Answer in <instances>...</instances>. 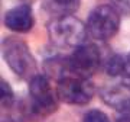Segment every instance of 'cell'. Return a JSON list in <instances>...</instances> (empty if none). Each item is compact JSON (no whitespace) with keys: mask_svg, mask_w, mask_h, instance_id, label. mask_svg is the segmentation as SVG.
<instances>
[{"mask_svg":"<svg viewBox=\"0 0 130 122\" xmlns=\"http://www.w3.org/2000/svg\"><path fill=\"white\" fill-rule=\"evenodd\" d=\"M87 25L72 15L58 16L48 25L51 41L61 48H77L84 44L87 36Z\"/></svg>","mask_w":130,"mask_h":122,"instance_id":"6da1fadb","label":"cell"},{"mask_svg":"<svg viewBox=\"0 0 130 122\" xmlns=\"http://www.w3.org/2000/svg\"><path fill=\"white\" fill-rule=\"evenodd\" d=\"M2 54L7 66L22 79H33L36 73V63L28 45L18 38H6L2 42Z\"/></svg>","mask_w":130,"mask_h":122,"instance_id":"7a4b0ae2","label":"cell"},{"mask_svg":"<svg viewBox=\"0 0 130 122\" xmlns=\"http://www.w3.org/2000/svg\"><path fill=\"white\" fill-rule=\"evenodd\" d=\"M120 28V13L111 5H101L90 13L87 31L93 38L106 41L114 36Z\"/></svg>","mask_w":130,"mask_h":122,"instance_id":"3957f363","label":"cell"},{"mask_svg":"<svg viewBox=\"0 0 130 122\" xmlns=\"http://www.w3.org/2000/svg\"><path fill=\"white\" fill-rule=\"evenodd\" d=\"M67 61L71 76L90 79L97 71L101 63V55L95 45L84 42L79 47L74 48L72 54L67 58Z\"/></svg>","mask_w":130,"mask_h":122,"instance_id":"277c9868","label":"cell"},{"mask_svg":"<svg viewBox=\"0 0 130 122\" xmlns=\"http://www.w3.org/2000/svg\"><path fill=\"white\" fill-rule=\"evenodd\" d=\"M58 97L70 105H85L94 96V86L88 79L68 76L58 81Z\"/></svg>","mask_w":130,"mask_h":122,"instance_id":"5b68a950","label":"cell"},{"mask_svg":"<svg viewBox=\"0 0 130 122\" xmlns=\"http://www.w3.org/2000/svg\"><path fill=\"white\" fill-rule=\"evenodd\" d=\"M29 94H30V111L33 113L45 116L56 109V99L52 94L46 76L36 74L33 79H30Z\"/></svg>","mask_w":130,"mask_h":122,"instance_id":"8992f818","label":"cell"},{"mask_svg":"<svg viewBox=\"0 0 130 122\" xmlns=\"http://www.w3.org/2000/svg\"><path fill=\"white\" fill-rule=\"evenodd\" d=\"M5 25L13 32H29L33 26V15L28 5H20L10 9L5 15Z\"/></svg>","mask_w":130,"mask_h":122,"instance_id":"52a82bcc","label":"cell"},{"mask_svg":"<svg viewBox=\"0 0 130 122\" xmlns=\"http://www.w3.org/2000/svg\"><path fill=\"white\" fill-rule=\"evenodd\" d=\"M101 96L110 106L119 109V111L130 108V89L124 84L106 87L103 90Z\"/></svg>","mask_w":130,"mask_h":122,"instance_id":"ba28073f","label":"cell"},{"mask_svg":"<svg viewBox=\"0 0 130 122\" xmlns=\"http://www.w3.org/2000/svg\"><path fill=\"white\" fill-rule=\"evenodd\" d=\"M45 6L51 13L56 15L58 18L77 12V9L79 7V0H48Z\"/></svg>","mask_w":130,"mask_h":122,"instance_id":"9c48e42d","label":"cell"},{"mask_svg":"<svg viewBox=\"0 0 130 122\" xmlns=\"http://www.w3.org/2000/svg\"><path fill=\"white\" fill-rule=\"evenodd\" d=\"M124 68V58L121 55H114L108 57V60L106 61V71L110 76H121Z\"/></svg>","mask_w":130,"mask_h":122,"instance_id":"30bf717a","label":"cell"},{"mask_svg":"<svg viewBox=\"0 0 130 122\" xmlns=\"http://www.w3.org/2000/svg\"><path fill=\"white\" fill-rule=\"evenodd\" d=\"M83 122H110L108 116L101 111H88V112L84 115Z\"/></svg>","mask_w":130,"mask_h":122,"instance_id":"8fae6325","label":"cell"},{"mask_svg":"<svg viewBox=\"0 0 130 122\" xmlns=\"http://www.w3.org/2000/svg\"><path fill=\"white\" fill-rule=\"evenodd\" d=\"M0 92H2V105L10 103L14 100V94L12 92V89L9 87V84L2 80V84H0Z\"/></svg>","mask_w":130,"mask_h":122,"instance_id":"7c38bea8","label":"cell"},{"mask_svg":"<svg viewBox=\"0 0 130 122\" xmlns=\"http://www.w3.org/2000/svg\"><path fill=\"white\" fill-rule=\"evenodd\" d=\"M121 81H123V84L130 89V54L124 58V68L121 73Z\"/></svg>","mask_w":130,"mask_h":122,"instance_id":"4fadbf2b","label":"cell"},{"mask_svg":"<svg viewBox=\"0 0 130 122\" xmlns=\"http://www.w3.org/2000/svg\"><path fill=\"white\" fill-rule=\"evenodd\" d=\"M117 122H130V108L121 109L120 115L117 116Z\"/></svg>","mask_w":130,"mask_h":122,"instance_id":"5bb4252c","label":"cell"}]
</instances>
